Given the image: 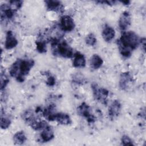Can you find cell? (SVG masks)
<instances>
[{
    "instance_id": "3",
    "label": "cell",
    "mask_w": 146,
    "mask_h": 146,
    "mask_svg": "<svg viewBox=\"0 0 146 146\" xmlns=\"http://www.w3.org/2000/svg\"><path fill=\"white\" fill-rule=\"evenodd\" d=\"M48 42L51 43L54 55L64 58H71L74 56L73 48L66 40L56 37H51L49 39Z\"/></svg>"
},
{
    "instance_id": "14",
    "label": "cell",
    "mask_w": 146,
    "mask_h": 146,
    "mask_svg": "<svg viewBox=\"0 0 146 146\" xmlns=\"http://www.w3.org/2000/svg\"><path fill=\"white\" fill-rule=\"evenodd\" d=\"M42 141L44 143L48 142L54 138V132L52 127L48 125L46 127L42 130L40 134Z\"/></svg>"
},
{
    "instance_id": "16",
    "label": "cell",
    "mask_w": 146,
    "mask_h": 146,
    "mask_svg": "<svg viewBox=\"0 0 146 146\" xmlns=\"http://www.w3.org/2000/svg\"><path fill=\"white\" fill-rule=\"evenodd\" d=\"M103 64V59L98 54H94L90 59L91 67L94 70L100 68Z\"/></svg>"
},
{
    "instance_id": "8",
    "label": "cell",
    "mask_w": 146,
    "mask_h": 146,
    "mask_svg": "<svg viewBox=\"0 0 146 146\" xmlns=\"http://www.w3.org/2000/svg\"><path fill=\"white\" fill-rule=\"evenodd\" d=\"M46 7L48 11L62 13L64 11L63 3L57 0H46L44 1Z\"/></svg>"
},
{
    "instance_id": "21",
    "label": "cell",
    "mask_w": 146,
    "mask_h": 146,
    "mask_svg": "<svg viewBox=\"0 0 146 146\" xmlns=\"http://www.w3.org/2000/svg\"><path fill=\"white\" fill-rule=\"evenodd\" d=\"M9 82V79L7 76L5 74V72H1V78H0V90L2 92L4 90Z\"/></svg>"
},
{
    "instance_id": "18",
    "label": "cell",
    "mask_w": 146,
    "mask_h": 146,
    "mask_svg": "<svg viewBox=\"0 0 146 146\" xmlns=\"http://www.w3.org/2000/svg\"><path fill=\"white\" fill-rule=\"evenodd\" d=\"M11 119L5 115V112H3L2 109L1 111V120H0V126L1 129H7L11 125Z\"/></svg>"
},
{
    "instance_id": "25",
    "label": "cell",
    "mask_w": 146,
    "mask_h": 146,
    "mask_svg": "<svg viewBox=\"0 0 146 146\" xmlns=\"http://www.w3.org/2000/svg\"><path fill=\"white\" fill-rule=\"evenodd\" d=\"M45 75H46L47 77V80L46 81V85L48 86V87H53L55 84V82H56L55 78L53 75H51L50 73H47V74H45Z\"/></svg>"
},
{
    "instance_id": "13",
    "label": "cell",
    "mask_w": 146,
    "mask_h": 146,
    "mask_svg": "<svg viewBox=\"0 0 146 146\" xmlns=\"http://www.w3.org/2000/svg\"><path fill=\"white\" fill-rule=\"evenodd\" d=\"M54 121H55L58 123L64 125L71 124L72 122L70 115L64 112H56Z\"/></svg>"
},
{
    "instance_id": "17",
    "label": "cell",
    "mask_w": 146,
    "mask_h": 146,
    "mask_svg": "<svg viewBox=\"0 0 146 146\" xmlns=\"http://www.w3.org/2000/svg\"><path fill=\"white\" fill-rule=\"evenodd\" d=\"M27 140L26 136L23 131L17 132L13 136V141L15 144L22 145Z\"/></svg>"
},
{
    "instance_id": "19",
    "label": "cell",
    "mask_w": 146,
    "mask_h": 146,
    "mask_svg": "<svg viewBox=\"0 0 146 146\" xmlns=\"http://www.w3.org/2000/svg\"><path fill=\"white\" fill-rule=\"evenodd\" d=\"M47 43L46 41L40 39L35 41V45H36V51L40 54L45 53L47 51Z\"/></svg>"
},
{
    "instance_id": "2",
    "label": "cell",
    "mask_w": 146,
    "mask_h": 146,
    "mask_svg": "<svg viewBox=\"0 0 146 146\" xmlns=\"http://www.w3.org/2000/svg\"><path fill=\"white\" fill-rule=\"evenodd\" d=\"M34 64V60L31 59H17L10 66L9 74L11 77L15 78L18 82L22 83Z\"/></svg>"
},
{
    "instance_id": "22",
    "label": "cell",
    "mask_w": 146,
    "mask_h": 146,
    "mask_svg": "<svg viewBox=\"0 0 146 146\" xmlns=\"http://www.w3.org/2000/svg\"><path fill=\"white\" fill-rule=\"evenodd\" d=\"M96 38L93 33L88 34L85 38V42L89 46H94L96 43Z\"/></svg>"
},
{
    "instance_id": "15",
    "label": "cell",
    "mask_w": 146,
    "mask_h": 146,
    "mask_svg": "<svg viewBox=\"0 0 146 146\" xmlns=\"http://www.w3.org/2000/svg\"><path fill=\"white\" fill-rule=\"evenodd\" d=\"M86 58L84 55L81 52L77 51L74 55L72 66L75 68H83L86 66Z\"/></svg>"
},
{
    "instance_id": "1",
    "label": "cell",
    "mask_w": 146,
    "mask_h": 146,
    "mask_svg": "<svg viewBox=\"0 0 146 146\" xmlns=\"http://www.w3.org/2000/svg\"><path fill=\"white\" fill-rule=\"evenodd\" d=\"M141 42V38L132 31H123L117 40V45L120 54L124 58H129L134 50L137 48Z\"/></svg>"
},
{
    "instance_id": "20",
    "label": "cell",
    "mask_w": 146,
    "mask_h": 146,
    "mask_svg": "<svg viewBox=\"0 0 146 146\" xmlns=\"http://www.w3.org/2000/svg\"><path fill=\"white\" fill-rule=\"evenodd\" d=\"M23 5V1H10L8 3V5L9 7L13 11L17 13V11L21 8Z\"/></svg>"
},
{
    "instance_id": "24",
    "label": "cell",
    "mask_w": 146,
    "mask_h": 146,
    "mask_svg": "<svg viewBox=\"0 0 146 146\" xmlns=\"http://www.w3.org/2000/svg\"><path fill=\"white\" fill-rule=\"evenodd\" d=\"M121 144L122 145H133L134 144L133 143L132 140L126 135H124L122 136L121 138Z\"/></svg>"
},
{
    "instance_id": "12",
    "label": "cell",
    "mask_w": 146,
    "mask_h": 146,
    "mask_svg": "<svg viewBox=\"0 0 146 146\" xmlns=\"http://www.w3.org/2000/svg\"><path fill=\"white\" fill-rule=\"evenodd\" d=\"M102 35L104 40L106 42L109 43L111 42L115 38V31L113 27L106 24L104 25L103 29Z\"/></svg>"
},
{
    "instance_id": "6",
    "label": "cell",
    "mask_w": 146,
    "mask_h": 146,
    "mask_svg": "<svg viewBox=\"0 0 146 146\" xmlns=\"http://www.w3.org/2000/svg\"><path fill=\"white\" fill-rule=\"evenodd\" d=\"M134 82L133 78L128 71L121 72L120 75L119 86L121 90L127 91L128 90Z\"/></svg>"
},
{
    "instance_id": "23",
    "label": "cell",
    "mask_w": 146,
    "mask_h": 146,
    "mask_svg": "<svg viewBox=\"0 0 146 146\" xmlns=\"http://www.w3.org/2000/svg\"><path fill=\"white\" fill-rule=\"evenodd\" d=\"M72 81L77 84H83L85 83V78L83 75L77 73L74 74L72 77Z\"/></svg>"
},
{
    "instance_id": "27",
    "label": "cell",
    "mask_w": 146,
    "mask_h": 146,
    "mask_svg": "<svg viewBox=\"0 0 146 146\" xmlns=\"http://www.w3.org/2000/svg\"><path fill=\"white\" fill-rule=\"evenodd\" d=\"M120 2L124 4V5H129V3H131V1H120Z\"/></svg>"
},
{
    "instance_id": "7",
    "label": "cell",
    "mask_w": 146,
    "mask_h": 146,
    "mask_svg": "<svg viewBox=\"0 0 146 146\" xmlns=\"http://www.w3.org/2000/svg\"><path fill=\"white\" fill-rule=\"evenodd\" d=\"M59 25L61 30L64 32L72 31L75 26L74 19L68 15H64L61 17Z\"/></svg>"
},
{
    "instance_id": "11",
    "label": "cell",
    "mask_w": 146,
    "mask_h": 146,
    "mask_svg": "<svg viewBox=\"0 0 146 146\" xmlns=\"http://www.w3.org/2000/svg\"><path fill=\"white\" fill-rule=\"evenodd\" d=\"M18 44V41L13 31L9 30L6 34L5 41V48L6 50H11L15 47Z\"/></svg>"
},
{
    "instance_id": "4",
    "label": "cell",
    "mask_w": 146,
    "mask_h": 146,
    "mask_svg": "<svg viewBox=\"0 0 146 146\" xmlns=\"http://www.w3.org/2000/svg\"><path fill=\"white\" fill-rule=\"evenodd\" d=\"M91 86L94 99L102 104L106 105L108 102L109 91L104 87H100L95 83H93Z\"/></svg>"
},
{
    "instance_id": "26",
    "label": "cell",
    "mask_w": 146,
    "mask_h": 146,
    "mask_svg": "<svg viewBox=\"0 0 146 146\" xmlns=\"http://www.w3.org/2000/svg\"><path fill=\"white\" fill-rule=\"evenodd\" d=\"M96 3H101V4H106L107 5H112L116 3V1H98L96 2Z\"/></svg>"
},
{
    "instance_id": "5",
    "label": "cell",
    "mask_w": 146,
    "mask_h": 146,
    "mask_svg": "<svg viewBox=\"0 0 146 146\" xmlns=\"http://www.w3.org/2000/svg\"><path fill=\"white\" fill-rule=\"evenodd\" d=\"M77 112L79 115L85 118L88 123H94L96 121V117L92 113V108L85 102L82 103L78 107Z\"/></svg>"
},
{
    "instance_id": "10",
    "label": "cell",
    "mask_w": 146,
    "mask_h": 146,
    "mask_svg": "<svg viewBox=\"0 0 146 146\" xmlns=\"http://www.w3.org/2000/svg\"><path fill=\"white\" fill-rule=\"evenodd\" d=\"M121 110V104L119 100H114L110 106L108 110V114L111 119H115L117 117Z\"/></svg>"
},
{
    "instance_id": "9",
    "label": "cell",
    "mask_w": 146,
    "mask_h": 146,
    "mask_svg": "<svg viewBox=\"0 0 146 146\" xmlns=\"http://www.w3.org/2000/svg\"><path fill=\"white\" fill-rule=\"evenodd\" d=\"M131 17L129 11H125L120 15L119 19V26L122 31H125L131 25Z\"/></svg>"
}]
</instances>
